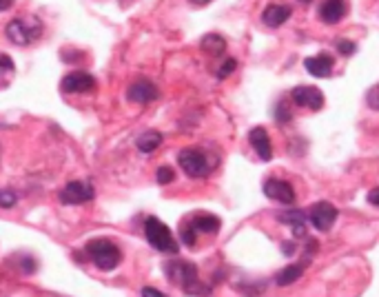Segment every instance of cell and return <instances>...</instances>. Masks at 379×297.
Wrapping results in <instances>:
<instances>
[{
	"instance_id": "obj_23",
	"label": "cell",
	"mask_w": 379,
	"mask_h": 297,
	"mask_svg": "<svg viewBox=\"0 0 379 297\" xmlns=\"http://www.w3.org/2000/svg\"><path fill=\"white\" fill-rule=\"evenodd\" d=\"M155 180H158V185H171V182L175 180V171L171 167H160L158 173H155Z\"/></svg>"
},
{
	"instance_id": "obj_12",
	"label": "cell",
	"mask_w": 379,
	"mask_h": 297,
	"mask_svg": "<svg viewBox=\"0 0 379 297\" xmlns=\"http://www.w3.org/2000/svg\"><path fill=\"white\" fill-rule=\"evenodd\" d=\"M304 69L315 78H328L333 74V69H335V58H333L330 53L321 51L304 60Z\"/></svg>"
},
{
	"instance_id": "obj_5",
	"label": "cell",
	"mask_w": 379,
	"mask_h": 297,
	"mask_svg": "<svg viewBox=\"0 0 379 297\" xmlns=\"http://www.w3.org/2000/svg\"><path fill=\"white\" fill-rule=\"evenodd\" d=\"M177 164L184 171L188 178H206L211 171L215 169V164L211 162V158L202 151V148H195V146H188L182 148L177 153Z\"/></svg>"
},
{
	"instance_id": "obj_25",
	"label": "cell",
	"mask_w": 379,
	"mask_h": 297,
	"mask_svg": "<svg viewBox=\"0 0 379 297\" xmlns=\"http://www.w3.org/2000/svg\"><path fill=\"white\" fill-rule=\"evenodd\" d=\"M238 69V60L236 58H227L224 60V65H222L220 67V69H218V80H224V78H229L233 71H236Z\"/></svg>"
},
{
	"instance_id": "obj_34",
	"label": "cell",
	"mask_w": 379,
	"mask_h": 297,
	"mask_svg": "<svg viewBox=\"0 0 379 297\" xmlns=\"http://www.w3.org/2000/svg\"><path fill=\"white\" fill-rule=\"evenodd\" d=\"M315 251H317V242H308V246H306V253L313 257L315 255Z\"/></svg>"
},
{
	"instance_id": "obj_16",
	"label": "cell",
	"mask_w": 379,
	"mask_h": 297,
	"mask_svg": "<svg viewBox=\"0 0 379 297\" xmlns=\"http://www.w3.org/2000/svg\"><path fill=\"white\" fill-rule=\"evenodd\" d=\"M306 213L304 211H288L277 215V222L293 228V237H304L306 235Z\"/></svg>"
},
{
	"instance_id": "obj_17",
	"label": "cell",
	"mask_w": 379,
	"mask_h": 297,
	"mask_svg": "<svg viewBox=\"0 0 379 297\" xmlns=\"http://www.w3.org/2000/svg\"><path fill=\"white\" fill-rule=\"evenodd\" d=\"M191 224L195 226L197 233H218L222 226L220 218L213 213H197L191 218Z\"/></svg>"
},
{
	"instance_id": "obj_22",
	"label": "cell",
	"mask_w": 379,
	"mask_h": 297,
	"mask_svg": "<svg viewBox=\"0 0 379 297\" xmlns=\"http://www.w3.org/2000/svg\"><path fill=\"white\" fill-rule=\"evenodd\" d=\"M273 118H275V122H280V124H286V122H291V120H293V111L288 109L286 100L277 102V107H275V111H273Z\"/></svg>"
},
{
	"instance_id": "obj_4",
	"label": "cell",
	"mask_w": 379,
	"mask_h": 297,
	"mask_svg": "<svg viewBox=\"0 0 379 297\" xmlns=\"http://www.w3.org/2000/svg\"><path fill=\"white\" fill-rule=\"evenodd\" d=\"M42 31L44 27L38 18H14L5 29L7 38L18 47H29L31 42H36L42 36Z\"/></svg>"
},
{
	"instance_id": "obj_31",
	"label": "cell",
	"mask_w": 379,
	"mask_h": 297,
	"mask_svg": "<svg viewBox=\"0 0 379 297\" xmlns=\"http://www.w3.org/2000/svg\"><path fill=\"white\" fill-rule=\"evenodd\" d=\"M140 295H144V297H164V293H160L158 289H151V287L142 289V291H140Z\"/></svg>"
},
{
	"instance_id": "obj_19",
	"label": "cell",
	"mask_w": 379,
	"mask_h": 297,
	"mask_svg": "<svg viewBox=\"0 0 379 297\" xmlns=\"http://www.w3.org/2000/svg\"><path fill=\"white\" fill-rule=\"evenodd\" d=\"M200 47H202L204 53L213 56L215 58V56H222L227 51V40L222 36H218V33H209V36H204L202 42H200Z\"/></svg>"
},
{
	"instance_id": "obj_11",
	"label": "cell",
	"mask_w": 379,
	"mask_h": 297,
	"mask_svg": "<svg viewBox=\"0 0 379 297\" xmlns=\"http://www.w3.org/2000/svg\"><path fill=\"white\" fill-rule=\"evenodd\" d=\"M291 100L297 107H306L310 111H319L324 107V94L317 87H295L291 91Z\"/></svg>"
},
{
	"instance_id": "obj_10",
	"label": "cell",
	"mask_w": 379,
	"mask_h": 297,
	"mask_svg": "<svg viewBox=\"0 0 379 297\" xmlns=\"http://www.w3.org/2000/svg\"><path fill=\"white\" fill-rule=\"evenodd\" d=\"M127 98L131 102H136V105H149V102L160 98V89L155 87L151 80L142 78V80H136V83L127 89Z\"/></svg>"
},
{
	"instance_id": "obj_13",
	"label": "cell",
	"mask_w": 379,
	"mask_h": 297,
	"mask_svg": "<svg viewBox=\"0 0 379 297\" xmlns=\"http://www.w3.org/2000/svg\"><path fill=\"white\" fill-rule=\"evenodd\" d=\"M349 14V3L346 0H324L319 5V18L326 25H337V22Z\"/></svg>"
},
{
	"instance_id": "obj_7",
	"label": "cell",
	"mask_w": 379,
	"mask_h": 297,
	"mask_svg": "<svg viewBox=\"0 0 379 297\" xmlns=\"http://www.w3.org/2000/svg\"><path fill=\"white\" fill-rule=\"evenodd\" d=\"M306 215H308V222L313 224L317 231L326 233V231H330V228H333V224L337 222L340 211L333 207L330 202H317V204H313V207L308 209Z\"/></svg>"
},
{
	"instance_id": "obj_18",
	"label": "cell",
	"mask_w": 379,
	"mask_h": 297,
	"mask_svg": "<svg viewBox=\"0 0 379 297\" xmlns=\"http://www.w3.org/2000/svg\"><path fill=\"white\" fill-rule=\"evenodd\" d=\"M162 144V133L160 131H153V129H149V131H144L140 138H138V142H136V146H138V151L140 153H153L155 148H158Z\"/></svg>"
},
{
	"instance_id": "obj_21",
	"label": "cell",
	"mask_w": 379,
	"mask_h": 297,
	"mask_svg": "<svg viewBox=\"0 0 379 297\" xmlns=\"http://www.w3.org/2000/svg\"><path fill=\"white\" fill-rule=\"evenodd\" d=\"M180 239H182V244L188 246V248L195 246V242H197V231H195V226L191 222L182 224V228H180Z\"/></svg>"
},
{
	"instance_id": "obj_28",
	"label": "cell",
	"mask_w": 379,
	"mask_h": 297,
	"mask_svg": "<svg viewBox=\"0 0 379 297\" xmlns=\"http://www.w3.org/2000/svg\"><path fill=\"white\" fill-rule=\"evenodd\" d=\"M14 71H16L14 60H11L7 53H3V56H0V76H3V74H14Z\"/></svg>"
},
{
	"instance_id": "obj_32",
	"label": "cell",
	"mask_w": 379,
	"mask_h": 297,
	"mask_svg": "<svg viewBox=\"0 0 379 297\" xmlns=\"http://www.w3.org/2000/svg\"><path fill=\"white\" fill-rule=\"evenodd\" d=\"M282 251H284V255H286V257H291V255L295 253V251H297V246H295V242H284V244H282Z\"/></svg>"
},
{
	"instance_id": "obj_27",
	"label": "cell",
	"mask_w": 379,
	"mask_h": 297,
	"mask_svg": "<svg viewBox=\"0 0 379 297\" xmlns=\"http://www.w3.org/2000/svg\"><path fill=\"white\" fill-rule=\"evenodd\" d=\"M366 105L375 111H379V83L373 89H369V94H366Z\"/></svg>"
},
{
	"instance_id": "obj_30",
	"label": "cell",
	"mask_w": 379,
	"mask_h": 297,
	"mask_svg": "<svg viewBox=\"0 0 379 297\" xmlns=\"http://www.w3.org/2000/svg\"><path fill=\"white\" fill-rule=\"evenodd\" d=\"M366 200H369V204H373V207L379 209V187L371 189V191H369V196H366Z\"/></svg>"
},
{
	"instance_id": "obj_2",
	"label": "cell",
	"mask_w": 379,
	"mask_h": 297,
	"mask_svg": "<svg viewBox=\"0 0 379 297\" xmlns=\"http://www.w3.org/2000/svg\"><path fill=\"white\" fill-rule=\"evenodd\" d=\"M85 253L100 271H114L122 262V251L111 242V239H103V237L91 239V242L85 246Z\"/></svg>"
},
{
	"instance_id": "obj_29",
	"label": "cell",
	"mask_w": 379,
	"mask_h": 297,
	"mask_svg": "<svg viewBox=\"0 0 379 297\" xmlns=\"http://www.w3.org/2000/svg\"><path fill=\"white\" fill-rule=\"evenodd\" d=\"M20 262H22V271H25L27 275H31V273L36 271V262H33L31 257H27V255H25V257H22Z\"/></svg>"
},
{
	"instance_id": "obj_15",
	"label": "cell",
	"mask_w": 379,
	"mask_h": 297,
	"mask_svg": "<svg viewBox=\"0 0 379 297\" xmlns=\"http://www.w3.org/2000/svg\"><path fill=\"white\" fill-rule=\"evenodd\" d=\"M293 14V7H288V5H269L264 9V14H262V22L266 27H282L284 22L291 18Z\"/></svg>"
},
{
	"instance_id": "obj_35",
	"label": "cell",
	"mask_w": 379,
	"mask_h": 297,
	"mask_svg": "<svg viewBox=\"0 0 379 297\" xmlns=\"http://www.w3.org/2000/svg\"><path fill=\"white\" fill-rule=\"evenodd\" d=\"M191 5H195V7H204V5H209L211 0H188Z\"/></svg>"
},
{
	"instance_id": "obj_33",
	"label": "cell",
	"mask_w": 379,
	"mask_h": 297,
	"mask_svg": "<svg viewBox=\"0 0 379 297\" xmlns=\"http://www.w3.org/2000/svg\"><path fill=\"white\" fill-rule=\"evenodd\" d=\"M16 0H0V11H9L11 7H14Z\"/></svg>"
},
{
	"instance_id": "obj_6",
	"label": "cell",
	"mask_w": 379,
	"mask_h": 297,
	"mask_svg": "<svg viewBox=\"0 0 379 297\" xmlns=\"http://www.w3.org/2000/svg\"><path fill=\"white\" fill-rule=\"evenodd\" d=\"M96 198V191L94 187L89 185V182H82V180H73L69 182L62 191H60V196L58 200L62 204H67V207H78V204H87V202H91Z\"/></svg>"
},
{
	"instance_id": "obj_1",
	"label": "cell",
	"mask_w": 379,
	"mask_h": 297,
	"mask_svg": "<svg viewBox=\"0 0 379 297\" xmlns=\"http://www.w3.org/2000/svg\"><path fill=\"white\" fill-rule=\"evenodd\" d=\"M164 273L169 282L177 284V287H182V291L186 295H202V293H211L206 287H200L197 284V266L193 262H186V260H171L164 264Z\"/></svg>"
},
{
	"instance_id": "obj_26",
	"label": "cell",
	"mask_w": 379,
	"mask_h": 297,
	"mask_svg": "<svg viewBox=\"0 0 379 297\" xmlns=\"http://www.w3.org/2000/svg\"><path fill=\"white\" fill-rule=\"evenodd\" d=\"M337 51H340V56H353L355 51H358V44H355L353 40H346V38H340L337 40Z\"/></svg>"
},
{
	"instance_id": "obj_3",
	"label": "cell",
	"mask_w": 379,
	"mask_h": 297,
	"mask_svg": "<svg viewBox=\"0 0 379 297\" xmlns=\"http://www.w3.org/2000/svg\"><path fill=\"white\" fill-rule=\"evenodd\" d=\"M144 235H147V242L155 251H160V253L177 255V251H180V246H177L175 237L171 233V228L164 222H160L158 218H147V222H144Z\"/></svg>"
},
{
	"instance_id": "obj_20",
	"label": "cell",
	"mask_w": 379,
	"mask_h": 297,
	"mask_svg": "<svg viewBox=\"0 0 379 297\" xmlns=\"http://www.w3.org/2000/svg\"><path fill=\"white\" fill-rule=\"evenodd\" d=\"M304 275V264H293V266H286L275 275V284L277 287H291L293 282H297L299 278Z\"/></svg>"
},
{
	"instance_id": "obj_36",
	"label": "cell",
	"mask_w": 379,
	"mask_h": 297,
	"mask_svg": "<svg viewBox=\"0 0 379 297\" xmlns=\"http://www.w3.org/2000/svg\"><path fill=\"white\" fill-rule=\"evenodd\" d=\"M297 3H299V5H310L313 0H297Z\"/></svg>"
},
{
	"instance_id": "obj_14",
	"label": "cell",
	"mask_w": 379,
	"mask_h": 297,
	"mask_svg": "<svg viewBox=\"0 0 379 297\" xmlns=\"http://www.w3.org/2000/svg\"><path fill=\"white\" fill-rule=\"evenodd\" d=\"M249 142H251V146L255 148V153H258L260 160H264V162H269V160L273 158V144H271V138H269V133H266L264 127H255V129H251V133H249Z\"/></svg>"
},
{
	"instance_id": "obj_8",
	"label": "cell",
	"mask_w": 379,
	"mask_h": 297,
	"mask_svg": "<svg viewBox=\"0 0 379 297\" xmlns=\"http://www.w3.org/2000/svg\"><path fill=\"white\" fill-rule=\"evenodd\" d=\"M264 196L273 200V202H280V204H286V207H293L297 196H295V189L291 187V182H286L282 178H269L264 182Z\"/></svg>"
},
{
	"instance_id": "obj_24",
	"label": "cell",
	"mask_w": 379,
	"mask_h": 297,
	"mask_svg": "<svg viewBox=\"0 0 379 297\" xmlns=\"http://www.w3.org/2000/svg\"><path fill=\"white\" fill-rule=\"evenodd\" d=\"M18 196L14 191H0V209H14Z\"/></svg>"
},
{
	"instance_id": "obj_9",
	"label": "cell",
	"mask_w": 379,
	"mask_h": 297,
	"mask_svg": "<svg viewBox=\"0 0 379 297\" xmlns=\"http://www.w3.org/2000/svg\"><path fill=\"white\" fill-rule=\"evenodd\" d=\"M94 89H96V78L89 71H71L60 83L62 94H89Z\"/></svg>"
}]
</instances>
